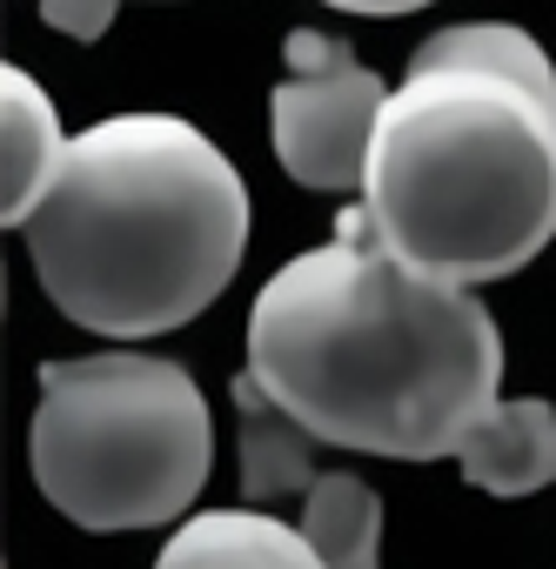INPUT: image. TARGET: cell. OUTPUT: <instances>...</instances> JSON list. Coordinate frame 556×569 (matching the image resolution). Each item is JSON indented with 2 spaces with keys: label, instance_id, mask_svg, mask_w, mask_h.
Segmentation results:
<instances>
[{
  "label": "cell",
  "instance_id": "cell-1",
  "mask_svg": "<svg viewBox=\"0 0 556 569\" xmlns=\"http://www.w3.org/2000/svg\"><path fill=\"white\" fill-rule=\"evenodd\" d=\"M248 376L316 442L436 462L496 402L503 336L476 289L403 261L369 208L261 281L248 309Z\"/></svg>",
  "mask_w": 556,
  "mask_h": 569
},
{
  "label": "cell",
  "instance_id": "cell-2",
  "mask_svg": "<svg viewBox=\"0 0 556 569\" xmlns=\"http://www.w3.org/2000/svg\"><path fill=\"white\" fill-rule=\"evenodd\" d=\"M21 234L68 322L108 342H148L195 322L235 281L248 188L201 128L175 114H115L68 141Z\"/></svg>",
  "mask_w": 556,
  "mask_h": 569
},
{
  "label": "cell",
  "instance_id": "cell-3",
  "mask_svg": "<svg viewBox=\"0 0 556 569\" xmlns=\"http://www.w3.org/2000/svg\"><path fill=\"white\" fill-rule=\"evenodd\" d=\"M363 208L423 274L503 281L556 234V101L489 61L416 54L383 108Z\"/></svg>",
  "mask_w": 556,
  "mask_h": 569
},
{
  "label": "cell",
  "instance_id": "cell-4",
  "mask_svg": "<svg viewBox=\"0 0 556 569\" xmlns=\"http://www.w3.org/2000/svg\"><path fill=\"white\" fill-rule=\"evenodd\" d=\"M34 482L81 529L175 522L215 462V429L195 376L161 356L108 349L41 369Z\"/></svg>",
  "mask_w": 556,
  "mask_h": 569
},
{
  "label": "cell",
  "instance_id": "cell-5",
  "mask_svg": "<svg viewBox=\"0 0 556 569\" xmlns=\"http://www.w3.org/2000/svg\"><path fill=\"white\" fill-rule=\"evenodd\" d=\"M289 74L268 94V128H275V161H282L302 188L316 194H342L363 188L369 174V148L389 108V88L329 34L296 28L282 41Z\"/></svg>",
  "mask_w": 556,
  "mask_h": 569
},
{
  "label": "cell",
  "instance_id": "cell-6",
  "mask_svg": "<svg viewBox=\"0 0 556 569\" xmlns=\"http://www.w3.org/2000/svg\"><path fill=\"white\" fill-rule=\"evenodd\" d=\"M463 482H476L483 496H536L556 482V409L543 396H516V402H489L463 449Z\"/></svg>",
  "mask_w": 556,
  "mask_h": 569
},
{
  "label": "cell",
  "instance_id": "cell-7",
  "mask_svg": "<svg viewBox=\"0 0 556 569\" xmlns=\"http://www.w3.org/2000/svg\"><path fill=\"white\" fill-rule=\"evenodd\" d=\"M155 569H329V562L316 556L302 522H275L261 509H208L161 542Z\"/></svg>",
  "mask_w": 556,
  "mask_h": 569
},
{
  "label": "cell",
  "instance_id": "cell-8",
  "mask_svg": "<svg viewBox=\"0 0 556 569\" xmlns=\"http://www.w3.org/2000/svg\"><path fill=\"white\" fill-rule=\"evenodd\" d=\"M0 161H8V174H0V221L28 228V214L41 208V194L54 188V174L68 161V134H61V114L41 94V81L21 74L14 61L0 74Z\"/></svg>",
  "mask_w": 556,
  "mask_h": 569
},
{
  "label": "cell",
  "instance_id": "cell-9",
  "mask_svg": "<svg viewBox=\"0 0 556 569\" xmlns=\"http://www.w3.org/2000/svg\"><path fill=\"white\" fill-rule=\"evenodd\" d=\"M235 442H241V496L261 509V502H289V496H309L316 482V436L275 402L248 369L235 376Z\"/></svg>",
  "mask_w": 556,
  "mask_h": 569
},
{
  "label": "cell",
  "instance_id": "cell-10",
  "mask_svg": "<svg viewBox=\"0 0 556 569\" xmlns=\"http://www.w3.org/2000/svg\"><path fill=\"white\" fill-rule=\"evenodd\" d=\"M302 536L329 569H376L383 562V496L363 476H316L302 496Z\"/></svg>",
  "mask_w": 556,
  "mask_h": 569
},
{
  "label": "cell",
  "instance_id": "cell-11",
  "mask_svg": "<svg viewBox=\"0 0 556 569\" xmlns=\"http://www.w3.org/2000/svg\"><path fill=\"white\" fill-rule=\"evenodd\" d=\"M121 0H41V21L68 41H101Z\"/></svg>",
  "mask_w": 556,
  "mask_h": 569
},
{
  "label": "cell",
  "instance_id": "cell-12",
  "mask_svg": "<svg viewBox=\"0 0 556 569\" xmlns=\"http://www.w3.org/2000/svg\"><path fill=\"white\" fill-rule=\"evenodd\" d=\"M329 8H342V14H416L429 0H329Z\"/></svg>",
  "mask_w": 556,
  "mask_h": 569
}]
</instances>
